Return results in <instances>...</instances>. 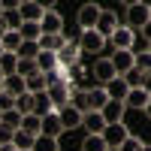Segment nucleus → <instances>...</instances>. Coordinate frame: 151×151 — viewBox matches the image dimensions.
<instances>
[{
	"instance_id": "a18cd8bd",
	"label": "nucleus",
	"mask_w": 151,
	"mask_h": 151,
	"mask_svg": "<svg viewBox=\"0 0 151 151\" xmlns=\"http://www.w3.org/2000/svg\"><path fill=\"white\" fill-rule=\"evenodd\" d=\"M106 151H118V148H106Z\"/></svg>"
},
{
	"instance_id": "20e7f679",
	"label": "nucleus",
	"mask_w": 151,
	"mask_h": 151,
	"mask_svg": "<svg viewBox=\"0 0 151 151\" xmlns=\"http://www.w3.org/2000/svg\"><path fill=\"white\" fill-rule=\"evenodd\" d=\"M45 9H55V6H42V3H36V0H21L15 6L21 21H30V24H40V18L45 15Z\"/></svg>"
},
{
	"instance_id": "1a4fd4ad",
	"label": "nucleus",
	"mask_w": 151,
	"mask_h": 151,
	"mask_svg": "<svg viewBox=\"0 0 151 151\" xmlns=\"http://www.w3.org/2000/svg\"><path fill=\"white\" fill-rule=\"evenodd\" d=\"M82 115L85 112L79 106H64V109H58V118H60V127L64 130H76V127H82Z\"/></svg>"
},
{
	"instance_id": "423d86ee",
	"label": "nucleus",
	"mask_w": 151,
	"mask_h": 151,
	"mask_svg": "<svg viewBox=\"0 0 151 151\" xmlns=\"http://www.w3.org/2000/svg\"><path fill=\"white\" fill-rule=\"evenodd\" d=\"M148 88H130L127 97H124V109H139V112H148Z\"/></svg>"
},
{
	"instance_id": "49530a36",
	"label": "nucleus",
	"mask_w": 151,
	"mask_h": 151,
	"mask_svg": "<svg viewBox=\"0 0 151 151\" xmlns=\"http://www.w3.org/2000/svg\"><path fill=\"white\" fill-rule=\"evenodd\" d=\"M0 115H3V112H0Z\"/></svg>"
},
{
	"instance_id": "6ab92c4d",
	"label": "nucleus",
	"mask_w": 151,
	"mask_h": 151,
	"mask_svg": "<svg viewBox=\"0 0 151 151\" xmlns=\"http://www.w3.org/2000/svg\"><path fill=\"white\" fill-rule=\"evenodd\" d=\"M24 91L33 94V97L45 94V91H48V85H45V73H33V76H27V79H24Z\"/></svg>"
},
{
	"instance_id": "2eb2a0df",
	"label": "nucleus",
	"mask_w": 151,
	"mask_h": 151,
	"mask_svg": "<svg viewBox=\"0 0 151 151\" xmlns=\"http://www.w3.org/2000/svg\"><path fill=\"white\" fill-rule=\"evenodd\" d=\"M67 42V36L64 33H42L40 40H36V45H40V52H60V45Z\"/></svg>"
},
{
	"instance_id": "c03bdc74",
	"label": "nucleus",
	"mask_w": 151,
	"mask_h": 151,
	"mask_svg": "<svg viewBox=\"0 0 151 151\" xmlns=\"http://www.w3.org/2000/svg\"><path fill=\"white\" fill-rule=\"evenodd\" d=\"M0 58H3V45H0Z\"/></svg>"
},
{
	"instance_id": "9d476101",
	"label": "nucleus",
	"mask_w": 151,
	"mask_h": 151,
	"mask_svg": "<svg viewBox=\"0 0 151 151\" xmlns=\"http://www.w3.org/2000/svg\"><path fill=\"white\" fill-rule=\"evenodd\" d=\"M79 55H82V52H79V45H76V42H70V40H67L64 45H60V52L55 55V58H58V67H64V70H70V67H76V64H79Z\"/></svg>"
},
{
	"instance_id": "2f4dec72",
	"label": "nucleus",
	"mask_w": 151,
	"mask_h": 151,
	"mask_svg": "<svg viewBox=\"0 0 151 151\" xmlns=\"http://www.w3.org/2000/svg\"><path fill=\"white\" fill-rule=\"evenodd\" d=\"M33 73H40L36 70V60H21L18 58V64H15V76L18 79H27V76H33Z\"/></svg>"
},
{
	"instance_id": "ea45409f",
	"label": "nucleus",
	"mask_w": 151,
	"mask_h": 151,
	"mask_svg": "<svg viewBox=\"0 0 151 151\" xmlns=\"http://www.w3.org/2000/svg\"><path fill=\"white\" fill-rule=\"evenodd\" d=\"M0 151H15V145H12V142L9 145H0Z\"/></svg>"
},
{
	"instance_id": "dca6fc26",
	"label": "nucleus",
	"mask_w": 151,
	"mask_h": 151,
	"mask_svg": "<svg viewBox=\"0 0 151 151\" xmlns=\"http://www.w3.org/2000/svg\"><path fill=\"white\" fill-rule=\"evenodd\" d=\"M82 127L88 130V136H100L103 127H106V121H103L100 112H85V115H82Z\"/></svg>"
},
{
	"instance_id": "412c9836",
	"label": "nucleus",
	"mask_w": 151,
	"mask_h": 151,
	"mask_svg": "<svg viewBox=\"0 0 151 151\" xmlns=\"http://www.w3.org/2000/svg\"><path fill=\"white\" fill-rule=\"evenodd\" d=\"M112 42H115V52H130V42H133V30L130 27H118L115 33L109 36Z\"/></svg>"
},
{
	"instance_id": "f3484780",
	"label": "nucleus",
	"mask_w": 151,
	"mask_h": 151,
	"mask_svg": "<svg viewBox=\"0 0 151 151\" xmlns=\"http://www.w3.org/2000/svg\"><path fill=\"white\" fill-rule=\"evenodd\" d=\"M103 91H106V97H109V100H118V103H124V97H127L130 88H127V82H124L121 76H115L109 85H103Z\"/></svg>"
},
{
	"instance_id": "6e6552de",
	"label": "nucleus",
	"mask_w": 151,
	"mask_h": 151,
	"mask_svg": "<svg viewBox=\"0 0 151 151\" xmlns=\"http://www.w3.org/2000/svg\"><path fill=\"white\" fill-rule=\"evenodd\" d=\"M79 52H88V55H97V52H103V45H106V40L100 36L97 30H85L82 36H79Z\"/></svg>"
},
{
	"instance_id": "7ed1b4c3",
	"label": "nucleus",
	"mask_w": 151,
	"mask_h": 151,
	"mask_svg": "<svg viewBox=\"0 0 151 151\" xmlns=\"http://www.w3.org/2000/svg\"><path fill=\"white\" fill-rule=\"evenodd\" d=\"M45 100L52 103L55 112H58V109H64V106H70V103H73V85H67V82L52 85V88L45 91Z\"/></svg>"
},
{
	"instance_id": "72a5a7b5",
	"label": "nucleus",
	"mask_w": 151,
	"mask_h": 151,
	"mask_svg": "<svg viewBox=\"0 0 151 151\" xmlns=\"http://www.w3.org/2000/svg\"><path fill=\"white\" fill-rule=\"evenodd\" d=\"M0 18H3L6 30H18V27H21V15H18L15 9H3V15H0Z\"/></svg>"
},
{
	"instance_id": "9b49d317",
	"label": "nucleus",
	"mask_w": 151,
	"mask_h": 151,
	"mask_svg": "<svg viewBox=\"0 0 151 151\" xmlns=\"http://www.w3.org/2000/svg\"><path fill=\"white\" fill-rule=\"evenodd\" d=\"M40 30L42 33H64V15L55 9H45V15L40 18Z\"/></svg>"
},
{
	"instance_id": "4468645a",
	"label": "nucleus",
	"mask_w": 151,
	"mask_h": 151,
	"mask_svg": "<svg viewBox=\"0 0 151 151\" xmlns=\"http://www.w3.org/2000/svg\"><path fill=\"white\" fill-rule=\"evenodd\" d=\"M60 133H64V127H60V118H58V112H48V115H42L40 136H52V139H58Z\"/></svg>"
},
{
	"instance_id": "b1692460",
	"label": "nucleus",
	"mask_w": 151,
	"mask_h": 151,
	"mask_svg": "<svg viewBox=\"0 0 151 151\" xmlns=\"http://www.w3.org/2000/svg\"><path fill=\"white\" fill-rule=\"evenodd\" d=\"M40 124H42V118H40V115H21V127H18V130L36 139V136H40Z\"/></svg>"
},
{
	"instance_id": "7c9ffc66",
	"label": "nucleus",
	"mask_w": 151,
	"mask_h": 151,
	"mask_svg": "<svg viewBox=\"0 0 151 151\" xmlns=\"http://www.w3.org/2000/svg\"><path fill=\"white\" fill-rule=\"evenodd\" d=\"M36 55H40V45L36 42H21L18 52H15V58H21V60H33Z\"/></svg>"
},
{
	"instance_id": "bb28decb",
	"label": "nucleus",
	"mask_w": 151,
	"mask_h": 151,
	"mask_svg": "<svg viewBox=\"0 0 151 151\" xmlns=\"http://www.w3.org/2000/svg\"><path fill=\"white\" fill-rule=\"evenodd\" d=\"M121 79L124 82H127V88H145V82H148V73H142V70H127V73H124L121 76Z\"/></svg>"
},
{
	"instance_id": "4be33fe9",
	"label": "nucleus",
	"mask_w": 151,
	"mask_h": 151,
	"mask_svg": "<svg viewBox=\"0 0 151 151\" xmlns=\"http://www.w3.org/2000/svg\"><path fill=\"white\" fill-rule=\"evenodd\" d=\"M0 91H3V94H9L12 100H15V97H21V94H24V79H18V76H6Z\"/></svg>"
},
{
	"instance_id": "f704fd0d",
	"label": "nucleus",
	"mask_w": 151,
	"mask_h": 151,
	"mask_svg": "<svg viewBox=\"0 0 151 151\" xmlns=\"http://www.w3.org/2000/svg\"><path fill=\"white\" fill-rule=\"evenodd\" d=\"M82 151H106L103 136H85L82 139Z\"/></svg>"
},
{
	"instance_id": "39448f33",
	"label": "nucleus",
	"mask_w": 151,
	"mask_h": 151,
	"mask_svg": "<svg viewBox=\"0 0 151 151\" xmlns=\"http://www.w3.org/2000/svg\"><path fill=\"white\" fill-rule=\"evenodd\" d=\"M100 12H103V6H100V3H82L79 15H76V21H79L82 33H85V30H94V27H97V18H100Z\"/></svg>"
},
{
	"instance_id": "393cba45",
	"label": "nucleus",
	"mask_w": 151,
	"mask_h": 151,
	"mask_svg": "<svg viewBox=\"0 0 151 151\" xmlns=\"http://www.w3.org/2000/svg\"><path fill=\"white\" fill-rule=\"evenodd\" d=\"M18 36H21V42H36V40L42 36V30H40V24L21 21V27H18Z\"/></svg>"
},
{
	"instance_id": "5701e85b",
	"label": "nucleus",
	"mask_w": 151,
	"mask_h": 151,
	"mask_svg": "<svg viewBox=\"0 0 151 151\" xmlns=\"http://www.w3.org/2000/svg\"><path fill=\"white\" fill-rule=\"evenodd\" d=\"M15 112H18V115H33V112H36V97L27 94V91H24L21 97H15Z\"/></svg>"
},
{
	"instance_id": "cd10ccee",
	"label": "nucleus",
	"mask_w": 151,
	"mask_h": 151,
	"mask_svg": "<svg viewBox=\"0 0 151 151\" xmlns=\"http://www.w3.org/2000/svg\"><path fill=\"white\" fill-rule=\"evenodd\" d=\"M0 45H3V52H6V55H15V52H18V45H21L18 30H6V33H3V40H0Z\"/></svg>"
},
{
	"instance_id": "4c0bfd02",
	"label": "nucleus",
	"mask_w": 151,
	"mask_h": 151,
	"mask_svg": "<svg viewBox=\"0 0 151 151\" xmlns=\"http://www.w3.org/2000/svg\"><path fill=\"white\" fill-rule=\"evenodd\" d=\"M12 136H15V130L6 127V124L0 121V145H9V142H12Z\"/></svg>"
},
{
	"instance_id": "473e14b6",
	"label": "nucleus",
	"mask_w": 151,
	"mask_h": 151,
	"mask_svg": "<svg viewBox=\"0 0 151 151\" xmlns=\"http://www.w3.org/2000/svg\"><path fill=\"white\" fill-rule=\"evenodd\" d=\"M12 145H15V151H30V148H33V136L15 130V136H12Z\"/></svg>"
},
{
	"instance_id": "f8f14e48",
	"label": "nucleus",
	"mask_w": 151,
	"mask_h": 151,
	"mask_svg": "<svg viewBox=\"0 0 151 151\" xmlns=\"http://www.w3.org/2000/svg\"><path fill=\"white\" fill-rule=\"evenodd\" d=\"M112 79H115V67H112V60L109 58H97L94 60V82H100V88H103Z\"/></svg>"
},
{
	"instance_id": "c9c22d12",
	"label": "nucleus",
	"mask_w": 151,
	"mask_h": 151,
	"mask_svg": "<svg viewBox=\"0 0 151 151\" xmlns=\"http://www.w3.org/2000/svg\"><path fill=\"white\" fill-rule=\"evenodd\" d=\"M15 64H18V58L3 52V58H0V70H3V76H15Z\"/></svg>"
},
{
	"instance_id": "a211bd4d",
	"label": "nucleus",
	"mask_w": 151,
	"mask_h": 151,
	"mask_svg": "<svg viewBox=\"0 0 151 151\" xmlns=\"http://www.w3.org/2000/svg\"><path fill=\"white\" fill-rule=\"evenodd\" d=\"M106 91L103 88H88V94H85V106H88V112H100L106 106Z\"/></svg>"
},
{
	"instance_id": "ddd939ff",
	"label": "nucleus",
	"mask_w": 151,
	"mask_h": 151,
	"mask_svg": "<svg viewBox=\"0 0 151 151\" xmlns=\"http://www.w3.org/2000/svg\"><path fill=\"white\" fill-rule=\"evenodd\" d=\"M124 103H118V100H106V106L100 109V115H103V121L106 124H121L124 121Z\"/></svg>"
},
{
	"instance_id": "a19ab883",
	"label": "nucleus",
	"mask_w": 151,
	"mask_h": 151,
	"mask_svg": "<svg viewBox=\"0 0 151 151\" xmlns=\"http://www.w3.org/2000/svg\"><path fill=\"white\" fill-rule=\"evenodd\" d=\"M136 151H151V148H148V142H139V148H136Z\"/></svg>"
},
{
	"instance_id": "c85d7f7f",
	"label": "nucleus",
	"mask_w": 151,
	"mask_h": 151,
	"mask_svg": "<svg viewBox=\"0 0 151 151\" xmlns=\"http://www.w3.org/2000/svg\"><path fill=\"white\" fill-rule=\"evenodd\" d=\"M148 48H151L148 36H145V33H133V42H130V55H133V58H139V55H148Z\"/></svg>"
},
{
	"instance_id": "e433bc0d",
	"label": "nucleus",
	"mask_w": 151,
	"mask_h": 151,
	"mask_svg": "<svg viewBox=\"0 0 151 151\" xmlns=\"http://www.w3.org/2000/svg\"><path fill=\"white\" fill-rule=\"evenodd\" d=\"M0 121H3L6 127H12V130H18V127H21V115H18L15 109H9V112H3V115H0Z\"/></svg>"
},
{
	"instance_id": "c756f323",
	"label": "nucleus",
	"mask_w": 151,
	"mask_h": 151,
	"mask_svg": "<svg viewBox=\"0 0 151 151\" xmlns=\"http://www.w3.org/2000/svg\"><path fill=\"white\" fill-rule=\"evenodd\" d=\"M30 151H60V145H58V139H52V136H36Z\"/></svg>"
},
{
	"instance_id": "f03ea898",
	"label": "nucleus",
	"mask_w": 151,
	"mask_h": 151,
	"mask_svg": "<svg viewBox=\"0 0 151 151\" xmlns=\"http://www.w3.org/2000/svg\"><path fill=\"white\" fill-rule=\"evenodd\" d=\"M100 136H103V142H106V148H121L124 142H127L130 139V127H127V124H106V127H103V133H100Z\"/></svg>"
},
{
	"instance_id": "58836bf2",
	"label": "nucleus",
	"mask_w": 151,
	"mask_h": 151,
	"mask_svg": "<svg viewBox=\"0 0 151 151\" xmlns=\"http://www.w3.org/2000/svg\"><path fill=\"white\" fill-rule=\"evenodd\" d=\"M9 109H15V100H12L9 94L0 91V112H9Z\"/></svg>"
},
{
	"instance_id": "aec40b11",
	"label": "nucleus",
	"mask_w": 151,
	"mask_h": 151,
	"mask_svg": "<svg viewBox=\"0 0 151 151\" xmlns=\"http://www.w3.org/2000/svg\"><path fill=\"white\" fill-rule=\"evenodd\" d=\"M109 60H112V67H115V76H124L127 70H133V60H136V58H133L130 52H115Z\"/></svg>"
},
{
	"instance_id": "37998d69",
	"label": "nucleus",
	"mask_w": 151,
	"mask_h": 151,
	"mask_svg": "<svg viewBox=\"0 0 151 151\" xmlns=\"http://www.w3.org/2000/svg\"><path fill=\"white\" fill-rule=\"evenodd\" d=\"M3 79H6V76H3V70H0V88H3Z\"/></svg>"
},
{
	"instance_id": "79ce46f5",
	"label": "nucleus",
	"mask_w": 151,
	"mask_h": 151,
	"mask_svg": "<svg viewBox=\"0 0 151 151\" xmlns=\"http://www.w3.org/2000/svg\"><path fill=\"white\" fill-rule=\"evenodd\" d=\"M3 33H6V24H3V18H0V40H3Z\"/></svg>"
},
{
	"instance_id": "f257e3e1",
	"label": "nucleus",
	"mask_w": 151,
	"mask_h": 151,
	"mask_svg": "<svg viewBox=\"0 0 151 151\" xmlns=\"http://www.w3.org/2000/svg\"><path fill=\"white\" fill-rule=\"evenodd\" d=\"M127 27L136 33V30H145L148 21H151V6L148 3H127Z\"/></svg>"
},
{
	"instance_id": "0eeeda50",
	"label": "nucleus",
	"mask_w": 151,
	"mask_h": 151,
	"mask_svg": "<svg viewBox=\"0 0 151 151\" xmlns=\"http://www.w3.org/2000/svg\"><path fill=\"white\" fill-rule=\"evenodd\" d=\"M118 27H121V24H118V15H115L112 9H103V12H100V18H97V27H94V30L103 36V40H109Z\"/></svg>"
},
{
	"instance_id": "a878e982",
	"label": "nucleus",
	"mask_w": 151,
	"mask_h": 151,
	"mask_svg": "<svg viewBox=\"0 0 151 151\" xmlns=\"http://www.w3.org/2000/svg\"><path fill=\"white\" fill-rule=\"evenodd\" d=\"M33 60H36V70H40V73H52V70L58 67V58H55V52H40Z\"/></svg>"
}]
</instances>
